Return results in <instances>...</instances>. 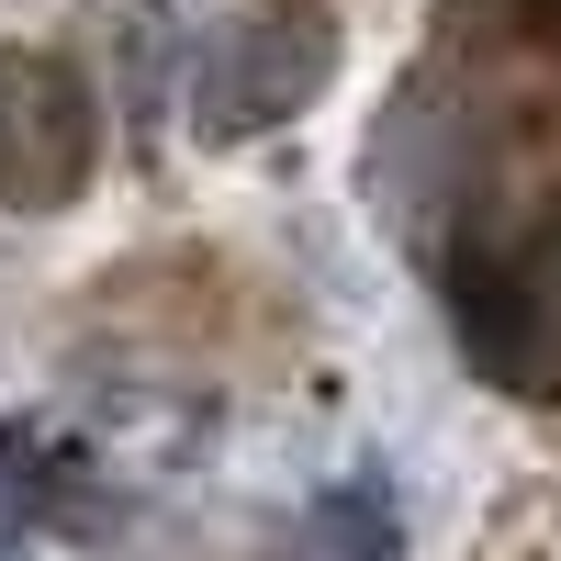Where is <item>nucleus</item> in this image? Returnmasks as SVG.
Segmentation results:
<instances>
[{
    "instance_id": "1",
    "label": "nucleus",
    "mask_w": 561,
    "mask_h": 561,
    "mask_svg": "<svg viewBox=\"0 0 561 561\" xmlns=\"http://www.w3.org/2000/svg\"><path fill=\"white\" fill-rule=\"evenodd\" d=\"M337 79V12L325 0H270V12L225 23L192 68V135L203 147H248V135L293 124L314 90Z\"/></svg>"
},
{
    "instance_id": "2",
    "label": "nucleus",
    "mask_w": 561,
    "mask_h": 561,
    "mask_svg": "<svg viewBox=\"0 0 561 561\" xmlns=\"http://www.w3.org/2000/svg\"><path fill=\"white\" fill-rule=\"evenodd\" d=\"M102 169V102L68 57H0V203L68 214Z\"/></svg>"
},
{
    "instance_id": "3",
    "label": "nucleus",
    "mask_w": 561,
    "mask_h": 561,
    "mask_svg": "<svg viewBox=\"0 0 561 561\" xmlns=\"http://www.w3.org/2000/svg\"><path fill=\"white\" fill-rule=\"evenodd\" d=\"M460 348L517 393H561V225H528L460 270Z\"/></svg>"
},
{
    "instance_id": "4",
    "label": "nucleus",
    "mask_w": 561,
    "mask_h": 561,
    "mask_svg": "<svg viewBox=\"0 0 561 561\" xmlns=\"http://www.w3.org/2000/svg\"><path fill=\"white\" fill-rule=\"evenodd\" d=\"M113 517V449L68 415H12L0 427V528L23 539H90Z\"/></svg>"
},
{
    "instance_id": "5",
    "label": "nucleus",
    "mask_w": 561,
    "mask_h": 561,
    "mask_svg": "<svg viewBox=\"0 0 561 561\" xmlns=\"http://www.w3.org/2000/svg\"><path fill=\"white\" fill-rule=\"evenodd\" d=\"M517 34H528V45H550V57H561V0H517Z\"/></svg>"
}]
</instances>
